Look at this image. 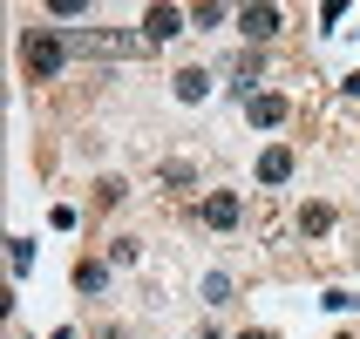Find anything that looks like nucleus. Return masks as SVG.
Wrapping results in <instances>:
<instances>
[{"label":"nucleus","mask_w":360,"mask_h":339,"mask_svg":"<svg viewBox=\"0 0 360 339\" xmlns=\"http://www.w3.org/2000/svg\"><path fill=\"white\" fill-rule=\"evenodd\" d=\"M27 265H34V244H27V238H7V272H14V279H20Z\"/></svg>","instance_id":"obj_10"},{"label":"nucleus","mask_w":360,"mask_h":339,"mask_svg":"<svg viewBox=\"0 0 360 339\" xmlns=\"http://www.w3.org/2000/svg\"><path fill=\"white\" fill-rule=\"evenodd\" d=\"M245 116L259 122V129H279L285 122V95H245Z\"/></svg>","instance_id":"obj_5"},{"label":"nucleus","mask_w":360,"mask_h":339,"mask_svg":"<svg viewBox=\"0 0 360 339\" xmlns=\"http://www.w3.org/2000/svg\"><path fill=\"white\" fill-rule=\"evenodd\" d=\"M204 299L224 305V299H231V279H224V272H211V279H204Z\"/></svg>","instance_id":"obj_12"},{"label":"nucleus","mask_w":360,"mask_h":339,"mask_svg":"<svg viewBox=\"0 0 360 339\" xmlns=\"http://www.w3.org/2000/svg\"><path fill=\"white\" fill-rule=\"evenodd\" d=\"M238 339H272V333H238Z\"/></svg>","instance_id":"obj_14"},{"label":"nucleus","mask_w":360,"mask_h":339,"mask_svg":"<svg viewBox=\"0 0 360 339\" xmlns=\"http://www.w3.org/2000/svg\"><path fill=\"white\" fill-rule=\"evenodd\" d=\"M340 339H347V333H340Z\"/></svg>","instance_id":"obj_15"},{"label":"nucleus","mask_w":360,"mask_h":339,"mask_svg":"<svg viewBox=\"0 0 360 339\" xmlns=\"http://www.w3.org/2000/svg\"><path fill=\"white\" fill-rule=\"evenodd\" d=\"M347 95H360V68H354V75H347Z\"/></svg>","instance_id":"obj_13"},{"label":"nucleus","mask_w":360,"mask_h":339,"mask_svg":"<svg viewBox=\"0 0 360 339\" xmlns=\"http://www.w3.org/2000/svg\"><path fill=\"white\" fill-rule=\"evenodd\" d=\"M177 95L184 102H204V95H211V75H204V68H184V75H177Z\"/></svg>","instance_id":"obj_8"},{"label":"nucleus","mask_w":360,"mask_h":339,"mask_svg":"<svg viewBox=\"0 0 360 339\" xmlns=\"http://www.w3.org/2000/svg\"><path fill=\"white\" fill-rule=\"evenodd\" d=\"M238 218H245L238 190H211V197H204V224H211V231H231Z\"/></svg>","instance_id":"obj_2"},{"label":"nucleus","mask_w":360,"mask_h":339,"mask_svg":"<svg viewBox=\"0 0 360 339\" xmlns=\"http://www.w3.org/2000/svg\"><path fill=\"white\" fill-rule=\"evenodd\" d=\"M75 48L82 55H136L143 41L136 34H75Z\"/></svg>","instance_id":"obj_3"},{"label":"nucleus","mask_w":360,"mask_h":339,"mask_svg":"<svg viewBox=\"0 0 360 339\" xmlns=\"http://www.w3.org/2000/svg\"><path fill=\"white\" fill-rule=\"evenodd\" d=\"M238 27H245V41L279 34V7H245V14H238Z\"/></svg>","instance_id":"obj_6"},{"label":"nucleus","mask_w":360,"mask_h":339,"mask_svg":"<svg viewBox=\"0 0 360 339\" xmlns=\"http://www.w3.org/2000/svg\"><path fill=\"white\" fill-rule=\"evenodd\" d=\"M61 61H68V41L61 34H27V75H61Z\"/></svg>","instance_id":"obj_1"},{"label":"nucleus","mask_w":360,"mask_h":339,"mask_svg":"<svg viewBox=\"0 0 360 339\" xmlns=\"http://www.w3.org/2000/svg\"><path fill=\"white\" fill-rule=\"evenodd\" d=\"M300 231H306V238L333 231V211H326V204H306V211H300Z\"/></svg>","instance_id":"obj_9"},{"label":"nucleus","mask_w":360,"mask_h":339,"mask_svg":"<svg viewBox=\"0 0 360 339\" xmlns=\"http://www.w3.org/2000/svg\"><path fill=\"white\" fill-rule=\"evenodd\" d=\"M75 285H82V292H102V285H109V272H102V265H89V258H82V265H75Z\"/></svg>","instance_id":"obj_11"},{"label":"nucleus","mask_w":360,"mask_h":339,"mask_svg":"<svg viewBox=\"0 0 360 339\" xmlns=\"http://www.w3.org/2000/svg\"><path fill=\"white\" fill-rule=\"evenodd\" d=\"M285 177H292V149H285V142H272V149L259 157V183H285Z\"/></svg>","instance_id":"obj_7"},{"label":"nucleus","mask_w":360,"mask_h":339,"mask_svg":"<svg viewBox=\"0 0 360 339\" xmlns=\"http://www.w3.org/2000/svg\"><path fill=\"white\" fill-rule=\"evenodd\" d=\"M177 34H184L177 7H150V14H143V41H177Z\"/></svg>","instance_id":"obj_4"}]
</instances>
